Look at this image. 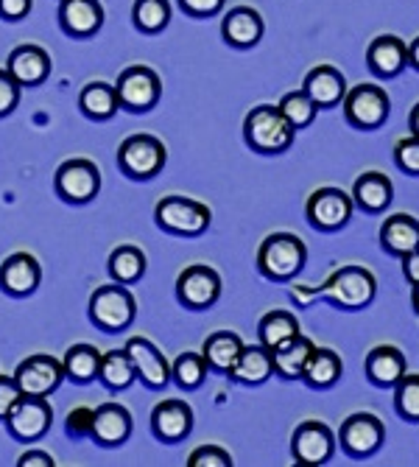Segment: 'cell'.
I'll list each match as a JSON object with an SVG mask.
<instances>
[{"instance_id":"obj_1","label":"cell","mask_w":419,"mask_h":467,"mask_svg":"<svg viewBox=\"0 0 419 467\" xmlns=\"http://www.w3.org/2000/svg\"><path fill=\"white\" fill-rule=\"evenodd\" d=\"M319 296L327 300L332 308L342 311H363L374 303L377 296V280L363 266H342L335 269L322 285Z\"/></svg>"},{"instance_id":"obj_2","label":"cell","mask_w":419,"mask_h":467,"mask_svg":"<svg viewBox=\"0 0 419 467\" xmlns=\"http://www.w3.org/2000/svg\"><path fill=\"white\" fill-rule=\"evenodd\" d=\"M243 138H246V146L258 154H282L285 149H291L293 138H297V130L285 120L280 107L258 104L249 109L243 120Z\"/></svg>"},{"instance_id":"obj_3","label":"cell","mask_w":419,"mask_h":467,"mask_svg":"<svg viewBox=\"0 0 419 467\" xmlns=\"http://www.w3.org/2000/svg\"><path fill=\"white\" fill-rule=\"evenodd\" d=\"M308 261V246L293 233H274L258 249V272L274 283H291Z\"/></svg>"},{"instance_id":"obj_4","label":"cell","mask_w":419,"mask_h":467,"mask_svg":"<svg viewBox=\"0 0 419 467\" xmlns=\"http://www.w3.org/2000/svg\"><path fill=\"white\" fill-rule=\"evenodd\" d=\"M154 222L162 233L168 235H179V238H196L201 233L210 230V222H213V213L210 207L188 199V196H162L154 207Z\"/></svg>"},{"instance_id":"obj_5","label":"cell","mask_w":419,"mask_h":467,"mask_svg":"<svg viewBox=\"0 0 419 467\" xmlns=\"http://www.w3.org/2000/svg\"><path fill=\"white\" fill-rule=\"evenodd\" d=\"M90 322L104 333H123L138 317V303L129 285L123 283H107L98 285L90 296Z\"/></svg>"},{"instance_id":"obj_6","label":"cell","mask_w":419,"mask_h":467,"mask_svg":"<svg viewBox=\"0 0 419 467\" xmlns=\"http://www.w3.org/2000/svg\"><path fill=\"white\" fill-rule=\"evenodd\" d=\"M168 162L165 143L154 135H132L118 146V168L123 177L146 182L162 174Z\"/></svg>"},{"instance_id":"obj_7","label":"cell","mask_w":419,"mask_h":467,"mask_svg":"<svg viewBox=\"0 0 419 467\" xmlns=\"http://www.w3.org/2000/svg\"><path fill=\"white\" fill-rule=\"evenodd\" d=\"M342 107H344V118L350 126L369 132V130H381L389 120L392 99L381 84H358V88L347 90Z\"/></svg>"},{"instance_id":"obj_8","label":"cell","mask_w":419,"mask_h":467,"mask_svg":"<svg viewBox=\"0 0 419 467\" xmlns=\"http://www.w3.org/2000/svg\"><path fill=\"white\" fill-rule=\"evenodd\" d=\"M54 188H56V196L67 204H87L101 191V171H98V165L87 157L65 160L56 168Z\"/></svg>"},{"instance_id":"obj_9","label":"cell","mask_w":419,"mask_h":467,"mask_svg":"<svg viewBox=\"0 0 419 467\" xmlns=\"http://www.w3.org/2000/svg\"><path fill=\"white\" fill-rule=\"evenodd\" d=\"M115 90H118L120 109H126V112H148V109H154L159 104L162 81H159L157 70H151L146 65H132L115 78Z\"/></svg>"},{"instance_id":"obj_10","label":"cell","mask_w":419,"mask_h":467,"mask_svg":"<svg viewBox=\"0 0 419 467\" xmlns=\"http://www.w3.org/2000/svg\"><path fill=\"white\" fill-rule=\"evenodd\" d=\"M353 210H355V202L342 188H319L311 193V199L305 204V216L313 230L335 233L350 224Z\"/></svg>"},{"instance_id":"obj_11","label":"cell","mask_w":419,"mask_h":467,"mask_svg":"<svg viewBox=\"0 0 419 467\" xmlns=\"http://www.w3.org/2000/svg\"><path fill=\"white\" fill-rule=\"evenodd\" d=\"M6 431L12 440L17 442H36L42 440L51 426H54V406L48 403V398H36V395H23L20 403L12 409V414L4 420Z\"/></svg>"},{"instance_id":"obj_12","label":"cell","mask_w":419,"mask_h":467,"mask_svg":"<svg viewBox=\"0 0 419 467\" xmlns=\"http://www.w3.org/2000/svg\"><path fill=\"white\" fill-rule=\"evenodd\" d=\"M386 442V426L369 411L350 414L339 429V445L350 459H369Z\"/></svg>"},{"instance_id":"obj_13","label":"cell","mask_w":419,"mask_h":467,"mask_svg":"<svg viewBox=\"0 0 419 467\" xmlns=\"http://www.w3.org/2000/svg\"><path fill=\"white\" fill-rule=\"evenodd\" d=\"M177 296L188 311H207L221 296V275L213 266L193 264L177 280Z\"/></svg>"},{"instance_id":"obj_14","label":"cell","mask_w":419,"mask_h":467,"mask_svg":"<svg viewBox=\"0 0 419 467\" xmlns=\"http://www.w3.org/2000/svg\"><path fill=\"white\" fill-rule=\"evenodd\" d=\"M291 453L297 459V464L322 467L335 453V434L330 431V426H324L319 420H305V422H300L297 431L291 437Z\"/></svg>"},{"instance_id":"obj_15","label":"cell","mask_w":419,"mask_h":467,"mask_svg":"<svg viewBox=\"0 0 419 467\" xmlns=\"http://www.w3.org/2000/svg\"><path fill=\"white\" fill-rule=\"evenodd\" d=\"M15 380H17V387L23 389V395L48 398L62 387L65 367L54 356H31L23 364H17Z\"/></svg>"},{"instance_id":"obj_16","label":"cell","mask_w":419,"mask_h":467,"mask_svg":"<svg viewBox=\"0 0 419 467\" xmlns=\"http://www.w3.org/2000/svg\"><path fill=\"white\" fill-rule=\"evenodd\" d=\"M126 353H129L138 380L151 389V392H162L168 384H171V364L168 358L157 350V345H151L146 336H135L126 342Z\"/></svg>"},{"instance_id":"obj_17","label":"cell","mask_w":419,"mask_h":467,"mask_svg":"<svg viewBox=\"0 0 419 467\" xmlns=\"http://www.w3.org/2000/svg\"><path fill=\"white\" fill-rule=\"evenodd\" d=\"M151 431L168 445L188 440V434L193 431V409L179 398L159 400L151 411Z\"/></svg>"},{"instance_id":"obj_18","label":"cell","mask_w":419,"mask_h":467,"mask_svg":"<svg viewBox=\"0 0 419 467\" xmlns=\"http://www.w3.org/2000/svg\"><path fill=\"white\" fill-rule=\"evenodd\" d=\"M42 283V266L34 254L15 252L0 264V291L9 296H31Z\"/></svg>"},{"instance_id":"obj_19","label":"cell","mask_w":419,"mask_h":467,"mask_svg":"<svg viewBox=\"0 0 419 467\" xmlns=\"http://www.w3.org/2000/svg\"><path fill=\"white\" fill-rule=\"evenodd\" d=\"M96 445L118 448L132 437V414L120 403H101L93 409V434Z\"/></svg>"},{"instance_id":"obj_20","label":"cell","mask_w":419,"mask_h":467,"mask_svg":"<svg viewBox=\"0 0 419 467\" xmlns=\"http://www.w3.org/2000/svg\"><path fill=\"white\" fill-rule=\"evenodd\" d=\"M59 26L76 39L96 36L104 26V6L98 0H59Z\"/></svg>"},{"instance_id":"obj_21","label":"cell","mask_w":419,"mask_h":467,"mask_svg":"<svg viewBox=\"0 0 419 467\" xmlns=\"http://www.w3.org/2000/svg\"><path fill=\"white\" fill-rule=\"evenodd\" d=\"M302 90L311 96V101L319 109H332L339 107L347 96V78L339 67L332 65H319L313 70H308L305 81H302Z\"/></svg>"},{"instance_id":"obj_22","label":"cell","mask_w":419,"mask_h":467,"mask_svg":"<svg viewBox=\"0 0 419 467\" xmlns=\"http://www.w3.org/2000/svg\"><path fill=\"white\" fill-rule=\"evenodd\" d=\"M366 65L377 78H394L408 67V46L394 34L377 36L366 48Z\"/></svg>"},{"instance_id":"obj_23","label":"cell","mask_w":419,"mask_h":467,"mask_svg":"<svg viewBox=\"0 0 419 467\" xmlns=\"http://www.w3.org/2000/svg\"><path fill=\"white\" fill-rule=\"evenodd\" d=\"M263 17L258 15V9L251 6H235L224 15L221 23V36L227 46L246 51V48H255L258 42L263 39Z\"/></svg>"},{"instance_id":"obj_24","label":"cell","mask_w":419,"mask_h":467,"mask_svg":"<svg viewBox=\"0 0 419 467\" xmlns=\"http://www.w3.org/2000/svg\"><path fill=\"white\" fill-rule=\"evenodd\" d=\"M9 76L20 84V88H36L51 76V57L39 46H17L6 59Z\"/></svg>"},{"instance_id":"obj_25","label":"cell","mask_w":419,"mask_h":467,"mask_svg":"<svg viewBox=\"0 0 419 467\" xmlns=\"http://www.w3.org/2000/svg\"><path fill=\"white\" fill-rule=\"evenodd\" d=\"M363 369H366L369 384L381 389H394L397 380L408 372V361L403 350H397L394 345H377L374 350H369Z\"/></svg>"},{"instance_id":"obj_26","label":"cell","mask_w":419,"mask_h":467,"mask_svg":"<svg viewBox=\"0 0 419 467\" xmlns=\"http://www.w3.org/2000/svg\"><path fill=\"white\" fill-rule=\"evenodd\" d=\"M353 202L363 213H383L394 202V185L386 174L381 171H366L355 180L353 185Z\"/></svg>"},{"instance_id":"obj_27","label":"cell","mask_w":419,"mask_h":467,"mask_svg":"<svg viewBox=\"0 0 419 467\" xmlns=\"http://www.w3.org/2000/svg\"><path fill=\"white\" fill-rule=\"evenodd\" d=\"M274 375V361H271V350L263 348L261 342L258 345H243L230 378L235 384H243V387H261L266 380Z\"/></svg>"},{"instance_id":"obj_28","label":"cell","mask_w":419,"mask_h":467,"mask_svg":"<svg viewBox=\"0 0 419 467\" xmlns=\"http://www.w3.org/2000/svg\"><path fill=\"white\" fill-rule=\"evenodd\" d=\"M316 350V345L308 336L297 333L288 342H282L280 348L271 350V361H274V375H280L282 380H302L305 364L311 358V353Z\"/></svg>"},{"instance_id":"obj_29","label":"cell","mask_w":419,"mask_h":467,"mask_svg":"<svg viewBox=\"0 0 419 467\" xmlns=\"http://www.w3.org/2000/svg\"><path fill=\"white\" fill-rule=\"evenodd\" d=\"M243 350V338L232 330H219L213 336H207V342L201 348V356L210 367V372H216V375H227L232 372L238 356Z\"/></svg>"},{"instance_id":"obj_30","label":"cell","mask_w":419,"mask_h":467,"mask_svg":"<svg viewBox=\"0 0 419 467\" xmlns=\"http://www.w3.org/2000/svg\"><path fill=\"white\" fill-rule=\"evenodd\" d=\"M381 246L394 258H405L419 246V222L408 213L389 216L381 227Z\"/></svg>"},{"instance_id":"obj_31","label":"cell","mask_w":419,"mask_h":467,"mask_svg":"<svg viewBox=\"0 0 419 467\" xmlns=\"http://www.w3.org/2000/svg\"><path fill=\"white\" fill-rule=\"evenodd\" d=\"M78 109L84 118L90 120H109L118 115L120 109V101H118V90L115 84H107V81H90L87 88H81L78 93Z\"/></svg>"},{"instance_id":"obj_32","label":"cell","mask_w":419,"mask_h":467,"mask_svg":"<svg viewBox=\"0 0 419 467\" xmlns=\"http://www.w3.org/2000/svg\"><path fill=\"white\" fill-rule=\"evenodd\" d=\"M342 372H344V364H342L339 353L330 350V348H316L305 364L302 380L311 389H330V387L339 384Z\"/></svg>"},{"instance_id":"obj_33","label":"cell","mask_w":419,"mask_h":467,"mask_svg":"<svg viewBox=\"0 0 419 467\" xmlns=\"http://www.w3.org/2000/svg\"><path fill=\"white\" fill-rule=\"evenodd\" d=\"M107 269H109V275H112L115 283L135 285V283H140L143 275H146V252H143L140 246L123 244V246H118V249H112Z\"/></svg>"},{"instance_id":"obj_34","label":"cell","mask_w":419,"mask_h":467,"mask_svg":"<svg viewBox=\"0 0 419 467\" xmlns=\"http://www.w3.org/2000/svg\"><path fill=\"white\" fill-rule=\"evenodd\" d=\"M135 364L129 358V353L123 350H109V353H101V367H98V380L109 389V392H123L135 384Z\"/></svg>"},{"instance_id":"obj_35","label":"cell","mask_w":419,"mask_h":467,"mask_svg":"<svg viewBox=\"0 0 419 467\" xmlns=\"http://www.w3.org/2000/svg\"><path fill=\"white\" fill-rule=\"evenodd\" d=\"M297 333H302L300 319L293 317L291 311H282V308L263 314L261 322H258V342L263 348H269V350L280 348L282 342H288V338H293Z\"/></svg>"},{"instance_id":"obj_36","label":"cell","mask_w":419,"mask_h":467,"mask_svg":"<svg viewBox=\"0 0 419 467\" xmlns=\"http://www.w3.org/2000/svg\"><path fill=\"white\" fill-rule=\"evenodd\" d=\"M62 367L65 378H70L73 384H93V380H98L101 353L93 345H73L62 358Z\"/></svg>"},{"instance_id":"obj_37","label":"cell","mask_w":419,"mask_h":467,"mask_svg":"<svg viewBox=\"0 0 419 467\" xmlns=\"http://www.w3.org/2000/svg\"><path fill=\"white\" fill-rule=\"evenodd\" d=\"M207 375H210V367H207L204 356L196 353V350L179 353L177 361L171 364V380H174L179 389H185V392L199 389L204 380H207Z\"/></svg>"},{"instance_id":"obj_38","label":"cell","mask_w":419,"mask_h":467,"mask_svg":"<svg viewBox=\"0 0 419 467\" xmlns=\"http://www.w3.org/2000/svg\"><path fill=\"white\" fill-rule=\"evenodd\" d=\"M135 28L143 34H159L171 23V4L168 0H135L132 6Z\"/></svg>"},{"instance_id":"obj_39","label":"cell","mask_w":419,"mask_h":467,"mask_svg":"<svg viewBox=\"0 0 419 467\" xmlns=\"http://www.w3.org/2000/svg\"><path fill=\"white\" fill-rule=\"evenodd\" d=\"M280 112L285 115V120L293 126V130H305V126H311L319 115V107L311 101V96L305 90H297V93H285L280 99Z\"/></svg>"},{"instance_id":"obj_40","label":"cell","mask_w":419,"mask_h":467,"mask_svg":"<svg viewBox=\"0 0 419 467\" xmlns=\"http://www.w3.org/2000/svg\"><path fill=\"white\" fill-rule=\"evenodd\" d=\"M394 411L408 422H419V375L416 372H405L394 384Z\"/></svg>"},{"instance_id":"obj_41","label":"cell","mask_w":419,"mask_h":467,"mask_svg":"<svg viewBox=\"0 0 419 467\" xmlns=\"http://www.w3.org/2000/svg\"><path fill=\"white\" fill-rule=\"evenodd\" d=\"M394 162L400 165V171H405L411 177H419V138L416 135L397 140V146H394Z\"/></svg>"},{"instance_id":"obj_42","label":"cell","mask_w":419,"mask_h":467,"mask_svg":"<svg viewBox=\"0 0 419 467\" xmlns=\"http://www.w3.org/2000/svg\"><path fill=\"white\" fill-rule=\"evenodd\" d=\"M188 467H232V456L221 445H201L188 456Z\"/></svg>"},{"instance_id":"obj_43","label":"cell","mask_w":419,"mask_h":467,"mask_svg":"<svg viewBox=\"0 0 419 467\" xmlns=\"http://www.w3.org/2000/svg\"><path fill=\"white\" fill-rule=\"evenodd\" d=\"M20 84L9 76L6 67H0V118H6L17 109L20 104Z\"/></svg>"},{"instance_id":"obj_44","label":"cell","mask_w":419,"mask_h":467,"mask_svg":"<svg viewBox=\"0 0 419 467\" xmlns=\"http://www.w3.org/2000/svg\"><path fill=\"white\" fill-rule=\"evenodd\" d=\"M65 429L73 440H84V437H90L93 434V409L87 406H78L67 414V422H65Z\"/></svg>"},{"instance_id":"obj_45","label":"cell","mask_w":419,"mask_h":467,"mask_svg":"<svg viewBox=\"0 0 419 467\" xmlns=\"http://www.w3.org/2000/svg\"><path fill=\"white\" fill-rule=\"evenodd\" d=\"M20 398H23V389L17 387L15 375L12 378L0 375V420H6L12 414V409L20 403Z\"/></svg>"},{"instance_id":"obj_46","label":"cell","mask_w":419,"mask_h":467,"mask_svg":"<svg viewBox=\"0 0 419 467\" xmlns=\"http://www.w3.org/2000/svg\"><path fill=\"white\" fill-rule=\"evenodd\" d=\"M227 0H179V9L190 17H213L224 9Z\"/></svg>"},{"instance_id":"obj_47","label":"cell","mask_w":419,"mask_h":467,"mask_svg":"<svg viewBox=\"0 0 419 467\" xmlns=\"http://www.w3.org/2000/svg\"><path fill=\"white\" fill-rule=\"evenodd\" d=\"M34 9V0H0V17L4 20H26Z\"/></svg>"},{"instance_id":"obj_48","label":"cell","mask_w":419,"mask_h":467,"mask_svg":"<svg viewBox=\"0 0 419 467\" xmlns=\"http://www.w3.org/2000/svg\"><path fill=\"white\" fill-rule=\"evenodd\" d=\"M17 467H54V456L46 451H26L17 459Z\"/></svg>"},{"instance_id":"obj_49","label":"cell","mask_w":419,"mask_h":467,"mask_svg":"<svg viewBox=\"0 0 419 467\" xmlns=\"http://www.w3.org/2000/svg\"><path fill=\"white\" fill-rule=\"evenodd\" d=\"M400 264H403V277L414 285V283H419V246L414 249V252H408L405 258H400Z\"/></svg>"},{"instance_id":"obj_50","label":"cell","mask_w":419,"mask_h":467,"mask_svg":"<svg viewBox=\"0 0 419 467\" xmlns=\"http://www.w3.org/2000/svg\"><path fill=\"white\" fill-rule=\"evenodd\" d=\"M408 65H411L414 70H419V36L408 46Z\"/></svg>"},{"instance_id":"obj_51","label":"cell","mask_w":419,"mask_h":467,"mask_svg":"<svg viewBox=\"0 0 419 467\" xmlns=\"http://www.w3.org/2000/svg\"><path fill=\"white\" fill-rule=\"evenodd\" d=\"M408 126H411V135L419 138V104H414V109L408 115Z\"/></svg>"},{"instance_id":"obj_52","label":"cell","mask_w":419,"mask_h":467,"mask_svg":"<svg viewBox=\"0 0 419 467\" xmlns=\"http://www.w3.org/2000/svg\"><path fill=\"white\" fill-rule=\"evenodd\" d=\"M411 288H414V291H411V306H414V311L419 314V283H414Z\"/></svg>"}]
</instances>
